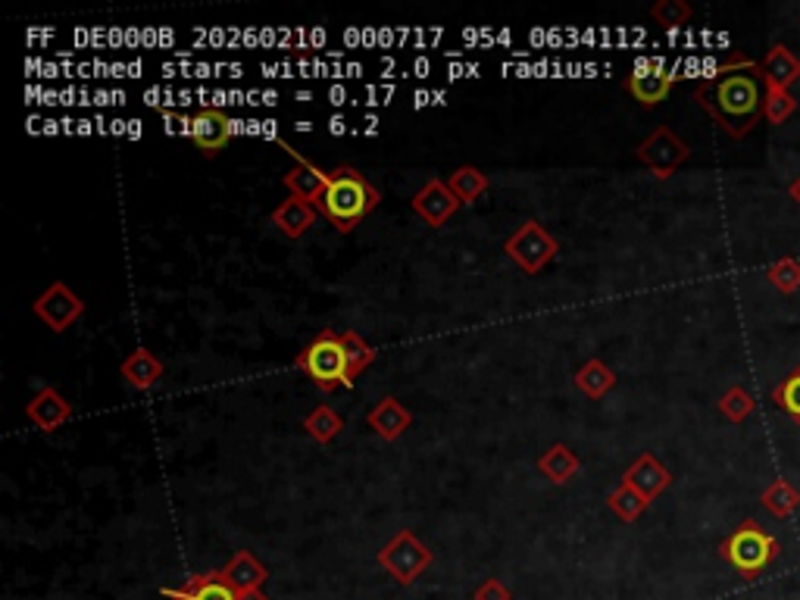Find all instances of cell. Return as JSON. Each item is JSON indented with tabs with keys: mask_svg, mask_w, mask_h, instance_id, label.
Segmentation results:
<instances>
[{
	"mask_svg": "<svg viewBox=\"0 0 800 600\" xmlns=\"http://www.w3.org/2000/svg\"><path fill=\"white\" fill-rule=\"evenodd\" d=\"M675 78H678L675 70L663 66V63H641L635 73L628 75L625 88H628V95L638 100L641 107H657V103H663V100L670 98Z\"/></svg>",
	"mask_w": 800,
	"mask_h": 600,
	"instance_id": "cell-9",
	"label": "cell"
},
{
	"mask_svg": "<svg viewBox=\"0 0 800 600\" xmlns=\"http://www.w3.org/2000/svg\"><path fill=\"white\" fill-rule=\"evenodd\" d=\"M166 600H238V591L228 585L223 570L191 575L182 588H163Z\"/></svg>",
	"mask_w": 800,
	"mask_h": 600,
	"instance_id": "cell-12",
	"label": "cell"
},
{
	"mask_svg": "<svg viewBox=\"0 0 800 600\" xmlns=\"http://www.w3.org/2000/svg\"><path fill=\"white\" fill-rule=\"evenodd\" d=\"M366 420L373 425L375 435H382L385 441H398L400 435L413 425V413L398 398H385L375 403Z\"/></svg>",
	"mask_w": 800,
	"mask_h": 600,
	"instance_id": "cell-15",
	"label": "cell"
},
{
	"mask_svg": "<svg viewBox=\"0 0 800 600\" xmlns=\"http://www.w3.org/2000/svg\"><path fill=\"white\" fill-rule=\"evenodd\" d=\"M753 410H757V400H753V395H750L745 385L728 388L723 398H720V413H723L728 423L741 425Z\"/></svg>",
	"mask_w": 800,
	"mask_h": 600,
	"instance_id": "cell-28",
	"label": "cell"
},
{
	"mask_svg": "<svg viewBox=\"0 0 800 600\" xmlns=\"http://www.w3.org/2000/svg\"><path fill=\"white\" fill-rule=\"evenodd\" d=\"M223 575L228 578V585H232L238 595L263 588V582L270 578L266 566H263V563H260V560L250 553V550H238V553L228 560V566L223 570Z\"/></svg>",
	"mask_w": 800,
	"mask_h": 600,
	"instance_id": "cell-17",
	"label": "cell"
},
{
	"mask_svg": "<svg viewBox=\"0 0 800 600\" xmlns=\"http://www.w3.org/2000/svg\"><path fill=\"white\" fill-rule=\"evenodd\" d=\"M763 66V78H766V88H782V91H791V85L800 78V57L795 50H788L785 45H773L766 60L760 63Z\"/></svg>",
	"mask_w": 800,
	"mask_h": 600,
	"instance_id": "cell-16",
	"label": "cell"
},
{
	"mask_svg": "<svg viewBox=\"0 0 800 600\" xmlns=\"http://www.w3.org/2000/svg\"><path fill=\"white\" fill-rule=\"evenodd\" d=\"M378 200L382 195L366 175L357 173L353 166H338L328 173V185H325L323 198L316 200V210L341 235H350L378 207Z\"/></svg>",
	"mask_w": 800,
	"mask_h": 600,
	"instance_id": "cell-2",
	"label": "cell"
},
{
	"mask_svg": "<svg viewBox=\"0 0 800 600\" xmlns=\"http://www.w3.org/2000/svg\"><path fill=\"white\" fill-rule=\"evenodd\" d=\"M688 157H691V148L675 135L673 128H666V125H660L657 132H650L648 138L638 145V160L657 178H670Z\"/></svg>",
	"mask_w": 800,
	"mask_h": 600,
	"instance_id": "cell-7",
	"label": "cell"
},
{
	"mask_svg": "<svg viewBox=\"0 0 800 600\" xmlns=\"http://www.w3.org/2000/svg\"><path fill=\"white\" fill-rule=\"evenodd\" d=\"M378 563L395 575L400 585H413L432 566V550L425 548L410 528H403L378 550Z\"/></svg>",
	"mask_w": 800,
	"mask_h": 600,
	"instance_id": "cell-6",
	"label": "cell"
},
{
	"mask_svg": "<svg viewBox=\"0 0 800 600\" xmlns=\"http://www.w3.org/2000/svg\"><path fill=\"white\" fill-rule=\"evenodd\" d=\"M188 132H191V138H195V145L203 157H216L232 141V120L223 110H200L191 116Z\"/></svg>",
	"mask_w": 800,
	"mask_h": 600,
	"instance_id": "cell-11",
	"label": "cell"
},
{
	"mask_svg": "<svg viewBox=\"0 0 800 600\" xmlns=\"http://www.w3.org/2000/svg\"><path fill=\"white\" fill-rule=\"evenodd\" d=\"M120 370H123L125 382H128L132 388H138V391H150V388L163 378V363H160V357H153V353L145 348L135 350Z\"/></svg>",
	"mask_w": 800,
	"mask_h": 600,
	"instance_id": "cell-19",
	"label": "cell"
},
{
	"mask_svg": "<svg viewBox=\"0 0 800 600\" xmlns=\"http://www.w3.org/2000/svg\"><path fill=\"white\" fill-rule=\"evenodd\" d=\"M238 600H266V595L257 588V591H245V595H238Z\"/></svg>",
	"mask_w": 800,
	"mask_h": 600,
	"instance_id": "cell-34",
	"label": "cell"
},
{
	"mask_svg": "<svg viewBox=\"0 0 800 600\" xmlns=\"http://www.w3.org/2000/svg\"><path fill=\"white\" fill-rule=\"evenodd\" d=\"M325 185H328V175L307 160H298V166L285 175V188L291 191V198L303 200V203H316L323 198Z\"/></svg>",
	"mask_w": 800,
	"mask_h": 600,
	"instance_id": "cell-18",
	"label": "cell"
},
{
	"mask_svg": "<svg viewBox=\"0 0 800 600\" xmlns=\"http://www.w3.org/2000/svg\"><path fill=\"white\" fill-rule=\"evenodd\" d=\"M503 250H507V257H510L523 273L535 275L541 273L550 260L557 257L560 245H557V238L550 235L545 225L528 220V223L520 225V228L507 238Z\"/></svg>",
	"mask_w": 800,
	"mask_h": 600,
	"instance_id": "cell-5",
	"label": "cell"
},
{
	"mask_svg": "<svg viewBox=\"0 0 800 600\" xmlns=\"http://www.w3.org/2000/svg\"><path fill=\"white\" fill-rule=\"evenodd\" d=\"M25 413H28V420L38 425L41 432H57L60 425L73 416V403L63 398L57 388H41L35 398L28 400Z\"/></svg>",
	"mask_w": 800,
	"mask_h": 600,
	"instance_id": "cell-14",
	"label": "cell"
},
{
	"mask_svg": "<svg viewBox=\"0 0 800 600\" xmlns=\"http://www.w3.org/2000/svg\"><path fill=\"white\" fill-rule=\"evenodd\" d=\"M303 428H307V435L316 438L320 445H328V441H335V438L341 435L345 420H341L332 407H316V410L303 420Z\"/></svg>",
	"mask_w": 800,
	"mask_h": 600,
	"instance_id": "cell-25",
	"label": "cell"
},
{
	"mask_svg": "<svg viewBox=\"0 0 800 600\" xmlns=\"http://www.w3.org/2000/svg\"><path fill=\"white\" fill-rule=\"evenodd\" d=\"M82 313H85V300L70 291V285H63V282H53L48 291L35 300V316L57 335L78 323Z\"/></svg>",
	"mask_w": 800,
	"mask_h": 600,
	"instance_id": "cell-8",
	"label": "cell"
},
{
	"mask_svg": "<svg viewBox=\"0 0 800 600\" xmlns=\"http://www.w3.org/2000/svg\"><path fill=\"white\" fill-rule=\"evenodd\" d=\"M798 113V98L791 91L782 88H766V103H763V116L770 125L788 123Z\"/></svg>",
	"mask_w": 800,
	"mask_h": 600,
	"instance_id": "cell-29",
	"label": "cell"
},
{
	"mask_svg": "<svg viewBox=\"0 0 800 600\" xmlns=\"http://www.w3.org/2000/svg\"><path fill=\"white\" fill-rule=\"evenodd\" d=\"M475 600H513L510 588L500 585L498 578H485L478 588H475Z\"/></svg>",
	"mask_w": 800,
	"mask_h": 600,
	"instance_id": "cell-33",
	"label": "cell"
},
{
	"mask_svg": "<svg viewBox=\"0 0 800 600\" xmlns=\"http://www.w3.org/2000/svg\"><path fill=\"white\" fill-rule=\"evenodd\" d=\"M760 500H763V507H766L773 516H778V520H788L791 513H798L800 510V491L788 482V478H773V482L763 488Z\"/></svg>",
	"mask_w": 800,
	"mask_h": 600,
	"instance_id": "cell-22",
	"label": "cell"
},
{
	"mask_svg": "<svg viewBox=\"0 0 800 600\" xmlns=\"http://www.w3.org/2000/svg\"><path fill=\"white\" fill-rule=\"evenodd\" d=\"M773 403L800 425V363L773 388Z\"/></svg>",
	"mask_w": 800,
	"mask_h": 600,
	"instance_id": "cell-27",
	"label": "cell"
},
{
	"mask_svg": "<svg viewBox=\"0 0 800 600\" xmlns=\"http://www.w3.org/2000/svg\"><path fill=\"white\" fill-rule=\"evenodd\" d=\"M538 470H541V475L550 478L553 485H566V482L578 473V457H575V450L566 448V445H553V448L541 453Z\"/></svg>",
	"mask_w": 800,
	"mask_h": 600,
	"instance_id": "cell-21",
	"label": "cell"
},
{
	"mask_svg": "<svg viewBox=\"0 0 800 600\" xmlns=\"http://www.w3.org/2000/svg\"><path fill=\"white\" fill-rule=\"evenodd\" d=\"M607 503H610V510L623 520V523H635L645 510H648V503L650 500L645 498V495H638L632 485H620L616 491H610V498H607Z\"/></svg>",
	"mask_w": 800,
	"mask_h": 600,
	"instance_id": "cell-26",
	"label": "cell"
},
{
	"mask_svg": "<svg viewBox=\"0 0 800 600\" xmlns=\"http://www.w3.org/2000/svg\"><path fill=\"white\" fill-rule=\"evenodd\" d=\"M448 185L450 191L460 198V203H475V200L488 191V175L482 173V170H475V166H460L448 178Z\"/></svg>",
	"mask_w": 800,
	"mask_h": 600,
	"instance_id": "cell-24",
	"label": "cell"
},
{
	"mask_svg": "<svg viewBox=\"0 0 800 600\" xmlns=\"http://www.w3.org/2000/svg\"><path fill=\"white\" fill-rule=\"evenodd\" d=\"M298 363L303 375H310V382L332 395L335 388H353L348 373V348H345V332H332L325 328L316 338H310V345L298 353Z\"/></svg>",
	"mask_w": 800,
	"mask_h": 600,
	"instance_id": "cell-3",
	"label": "cell"
},
{
	"mask_svg": "<svg viewBox=\"0 0 800 600\" xmlns=\"http://www.w3.org/2000/svg\"><path fill=\"white\" fill-rule=\"evenodd\" d=\"M273 223L278 225L288 238H300V235L310 232V225L316 223V210H313L310 203H303V200L288 198L275 207Z\"/></svg>",
	"mask_w": 800,
	"mask_h": 600,
	"instance_id": "cell-20",
	"label": "cell"
},
{
	"mask_svg": "<svg viewBox=\"0 0 800 600\" xmlns=\"http://www.w3.org/2000/svg\"><path fill=\"white\" fill-rule=\"evenodd\" d=\"M788 195L798 200V207H800V175L795 178V182H791V185H788Z\"/></svg>",
	"mask_w": 800,
	"mask_h": 600,
	"instance_id": "cell-35",
	"label": "cell"
},
{
	"mask_svg": "<svg viewBox=\"0 0 800 600\" xmlns=\"http://www.w3.org/2000/svg\"><path fill=\"white\" fill-rule=\"evenodd\" d=\"M766 282L778 288L782 295H795L800 291V260L795 257H785V260H775L773 266L766 270Z\"/></svg>",
	"mask_w": 800,
	"mask_h": 600,
	"instance_id": "cell-30",
	"label": "cell"
},
{
	"mask_svg": "<svg viewBox=\"0 0 800 600\" xmlns=\"http://www.w3.org/2000/svg\"><path fill=\"white\" fill-rule=\"evenodd\" d=\"M460 207H463L460 198L450 191V185L441 182V178H432L423 191L413 198V213L420 220H425V225H432V228H441Z\"/></svg>",
	"mask_w": 800,
	"mask_h": 600,
	"instance_id": "cell-10",
	"label": "cell"
},
{
	"mask_svg": "<svg viewBox=\"0 0 800 600\" xmlns=\"http://www.w3.org/2000/svg\"><path fill=\"white\" fill-rule=\"evenodd\" d=\"M625 485H632L638 495H645L648 500H657L670 485H673V473L653 457V453H641L623 475Z\"/></svg>",
	"mask_w": 800,
	"mask_h": 600,
	"instance_id": "cell-13",
	"label": "cell"
},
{
	"mask_svg": "<svg viewBox=\"0 0 800 600\" xmlns=\"http://www.w3.org/2000/svg\"><path fill=\"white\" fill-rule=\"evenodd\" d=\"M613 385H616V373H613L607 363H600V360H588V363L575 373V388H578L582 395H588L591 400L603 398Z\"/></svg>",
	"mask_w": 800,
	"mask_h": 600,
	"instance_id": "cell-23",
	"label": "cell"
},
{
	"mask_svg": "<svg viewBox=\"0 0 800 600\" xmlns=\"http://www.w3.org/2000/svg\"><path fill=\"white\" fill-rule=\"evenodd\" d=\"M695 100L723 125L728 138H748L753 125L763 116L766 103V78L763 66L757 63L753 70L738 73H713L707 82H700Z\"/></svg>",
	"mask_w": 800,
	"mask_h": 600,
	"instance_id": "cell-1",
	"label": "cell"
},
{
	"mask_svg": "<svg viewBox=\"0 0 800 600\" xmlns=\"http://www.w3.org/2000/svg\"><path fill=\"white\" fill-rule=\"evenodd\" d=\"M345 348H348V373L350 382H357V375L363 373L375 360V350L363 341V335L357 332H345Z\"/></svg>",
	"mask_w": 800,
	"mask_h": 600,
	"instance_id": "cell-31",
	"label": "cell"
},
{
	"mask_svg": "<svg viewBox=\"0 0 800 600\" xmlns=\"http://www.w3.org/2000/svg\"><path fill=\"white\" fill-rule=\"evenodd\" d=\"M650 16L663 25V28H678V25H685L691 20V7L685 0H660V3H653Z\"/></svg>",
	"mask_w": 800,
	"mask_h": 600,
	"instance_id": "cell-32",
	"label": "cell"
},
{
	"mask_svg": "<svg viewBox=\"0 0 800 600\" xmlns=\"http://www.w3.org/2000/svg\"><path fill=\"white\" fill-rule=\"evenodd\" d=\"M720 553H723V560L735 573L750 582V578L763 575L773 566L775 560H778V553H782V545H778V538L770 535L763 525L753 523V520H745L720 545Z\"/></svg>",
	"mask_w": 800,
	"mask_h": 600,
	"instance_id": "cell-4",
	"label": "cell"
}]
</instances>
